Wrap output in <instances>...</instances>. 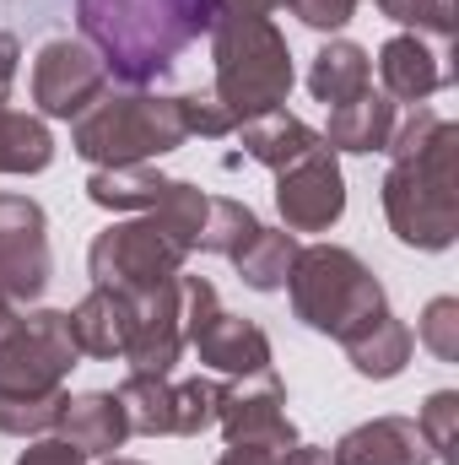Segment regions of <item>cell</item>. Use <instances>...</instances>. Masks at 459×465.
<instances>
[{
    "instance_id": "1",
    "label": "cell",
    "mask_w": 459,
    "mask_h": 465,
    "mask_svg": "<svg viewBox=\"0 0 459 465\" xmlns=\"http://www.w3.org/2000/svg\"><path fill=\"white\" fill-rule=\"evenodd\" d=\"M454 146L459 124L416 104L405 119H395L389 135V173L378 184L389 232L405 249L444 254L459 238V190H454Z\"/></svg>"
},
{
    "instance_id": "2",
    "label": "cell",
    "mask_w": 459,
    "mask_h": 465,
    "mask_svg": "<svg viewBox=\"0 0 459 465\" xmlns=\"http://www.w3.org/2000/svg\"><path fill=\"white\" fill-rule=\"evenodd\" d=\"M217 0H76L82 44L119 87L162 82L200 33H211Z\"/></svg>"
},
{
    "instance_id": "3",
    "label": "cell",
    "mask_w": 459,
    "mask_h": 465,
    "mask_svg": "<svg viewBox=\"0 0 459 465\" xmlns=\"http://www.w3.org/2000/svg\"><path fill=\"white\" fill-rule=\"evenodd\" d=\"M190 141L179 93H146V87H103L98 104L71 119V152L93 168L124 163H157Z\"/></svg>"
},
{
    "instance_id": "4",
    "label": "cell",
    "mask_w": 459,
    "mask_h": 465,
    "mask_svg": "<svg viewBox=\"0 0 459 465\" xmlns=\"http://www.w3.org/2000/svg\"><path fill=\"white\" fill-rule=\"evenodd\" d=\"M211 65H217V93L211 98L232 114V124L281 109L298 87L287 33L270 16L217 11L211 16Z\"/></svg>"
},
{
    "instance_id": "5",
    "label": "cell",
    "mask_w": 459,
    "mask_h": 465,
    "mask_svg": "<svg viewBox=\"0 0 459 465\" xmlns=\"http://www.w3.org/2000/svg\"><path fill=\"white\" fill-rule=\"evenodd\" d=\"M287 298H292V314L330 341L356 336L389 309L384 282L367 271L362 254H351L341 243H303L287 276Z\"/></svg>"
},
{
    "instance_id": "6",
    "label": "cell",
    "mask_w": 459,
    "mask_h": 465,
    "mask_svg": "<svg viewBox=\"0 0 459 465\" xmlns=\"http://www.w3.org/2000/svg\"><path fill=\"white\" fill-rule=\"evenodd\" d=\"M179 309H184V347H195L206 368L228 379H249L270 368V336L254 320L228 314L206 276H179Z\"/></svg>"
},
{
    "instance_id": "7",
    "label": "cell",
    "mask_w": 459,
    "mask_h": 465,
    "mask_svg": "<svg viewBox=\"0 0 459 465\" xmlns=\"http://www.w3.org/2000/svg\"><path fill=\"white\" fill-rule=\"evenodd\" d=\"M184 260L190 249L173 243L168 232L157 228L146 212L130 217V223H114L93 238L87 249V271H93V287H109V292H146V287H162L173 276H184Z\"/></svg>"
},
{
    "instance_id": "8",
    "label": "cell",
    "mask_w": 459,
    "mask_h": 465,
    "mask_svg": "<svg viewBox=\"0 0 459 465\" xmlns=\"http://www.w3.org/2000/svg\"><path fill=\"white\" fill-rule=\"evenodd\" d=\"M76 357L65 309H22L0 341V395H60Z\"/></svg>"
},
{
    "instance_id": "9",
    "label": "cell",
    "mask_w": 459,
    "mask_h": 465,
    "mask_svg": "<svg viewBox=\"0 0 459 465\" xmlns=\"http://www.w3.org/2000/svg\"><path fill=\"white\" fill-rule=\"evenodd\" d=\"M114 395H119V406H124L130 433H141V439H200L206 428H217L222 384L217 379H151V373H130Z\"/></svg>"
},
{
    "instance_id": "10",
    "label": "cell",
    "mask_w": 459,
    "mask_h": 465,
    "mask_svg": "<svg viewBox=\"0 0 459 465\" xmlns=\"http://www.w3.org/2000/svg\"><path fill=\"white\" fill-rule=\"evenodd\" d=\"M217 428H222V439H228L232 450H270V455H287V450L298 444V428H292V417H287V384L276 379V368L222 384Z\"/></svg>"
},
{
    "instance_id": "11",
    "label": "cell",
    "mask_w": 459,
    "mask_h": 465,
    "mask_svg": "<svg viewBox=\"0 0 459 465\" xmlns=\"http://www.w3.org/2000/svg\"><path fill=\"white\" fill-rule=\"evenodd\" d=\"M54 282L49 217L27 195H0V292L11 303H38Z\"/></svg>"
},
{
    "instance_id": "12",
    "label": "cell",
    "mask_w": 459,
    "mask_h": 465,
    "mask_svg": "<svg viewBox=\"0 0 459 465\" xmlns=\"http://www.w3.org/2000/svg\"><path fill=\"white\" fill-rule=\"evenodd\" d=\"M276 212L287 232H330L346 217V173L330 146H314L276 173Z\"/></svg>"
},
{
    "instance_id": "13",
    "label": "cell",
    "mask_w": 459,
    "mask_h": 465,
    "mask_svg": "<svg viewBox=\"0 0 459 465\" xmlns=\"http://www.w3.org/2000/svg\"><path fill=\"white\" fill-rule=\"evenodd\" d=\"M109 87L103 60L82 38H49L33 60V104L38 119H76L87 104H98Z\"/></svg>"
},
{
    "instance_id": "14",
    "label": "cell",
    "mask_w": 459,
    "mask_h": 465,
    "mask_svg": "<svg viewBox=\"0 0 459 465\" xmlns=\"http://www.w3.org/2000/svg\"><path fill=\"white\" fill-rule=\"evenodd\" d=\"M184 357V309H179V276L146 292H130V347L124 362L130 373H151V379H173Z\"/></svg>"
},
{
    "instance_id": "15",
    "label": "cell",
    "mask_w": 459,
    "mask_h": 465,
    "mask_svg": "<svg viewBox=\"0 0 459 465\" xmlns=\"http://www.w3.org/2000/svg\"><path fill=\"white\" fill-rule=\"evenodd\" d=\"M378 82H384V98L389 104H405V109H416V104H427L433 93H444L449 82H454V71H449V54L444 49H433L422 33H395L384 49H378Z\"/></svg>"
},
{
    "instance_id": "16",
    "label": "cell",
    "mask_w": 459,
    "mask_h": 465,
    "mask_svg": "<svg viewBox=\"0 0 459 465\" xmlns=\"http://www.w3.org/2000/svg\"><path fill=\"white\" fill-rule=\"evenodd\" d=\"M54 439H65L71 450H82L87 460H109L114 450H124L130 439V422H124V406H119L114 390H82V395H65L60 406V422H54Z\"/></svg>"
},
{
    "instance_id": "17",
    "label": "cell",
    "mask_w": 459,
    "mask_h": 465,
    "mask_svg": "<svg viewBox=\"0 0 459 465\" xmlns=\"http://www.w3.org/2000/svg\"><path fill=\"white\" fill-rule=\"evenodd\" d=\"M336 465H438L422 428L411 417H373V422H356L341 444L330 450Z\"/></svg>"
},
{
    "instance_id": "18",
    "label": "cell",
    "mask_w": 459,
    "mask_h": 465,
    "mask_svg": "<svg viewBox=\"0 0 459 465\" xmlns=\"http://www.w3.org/2000/svg\"><path fill=\"white\" fill-rule=\"evenodd\" d=\"M232 135L243 141V157H254V163L270 168V173H281V168H292L298 157H308L314 146H325V135H319L308 119L287 114V109H270V114L243 119Z\"/></svg>"
},
{
    "instance_id": "19",
    "label": "cell",
    "mask_w": 459,
    "mask_h": 465,
    "mask_svg": "<svg viewBox=\"0 0 459 465\" xmlns=\"http://www.w3.org/2000/svg\"><path fill=\"white\" fill-rule=\"evenodd\" d=\"M395 119H400V104H389L384 93H362L341 109H330V124L319 130L330 152H351V157H373L389 146L395 135Z\"/></svg>"
},
{
    "instance_id": "20",
    "label": "cell",
    "mask_w": 459,
    "mask_h": 465,
    "mask_svg": "<svg viewBox=\"0 0 459 465\" xmlns=\"http://www.w3.org/2000/svg\"><path fill=\"white\" fill-rule=\"evenodd\" d=\"M71 320V341L82 357H124L130 347V298L109 292V287H93L76 309H65Z\"/></svg>"
},
{
    "instance_id": "21",
    "label": "cell",
    "mask_w": 459,
    "mask_h": 465,
    "mask_svg": "<svg viewBox=\"0 0 459 465\" xmlns=\"http://www.w3.org/2000/svg\"><path fill=\"white\" fill-rule=\"evenodd\" d=\"M308 93L325 109H341L351 98L373 93V54L362 44H351V38H330L308 65Z\"/></svg>"
},
{
    "instance_id": "22",
    "label": "cell",
    "mask_w": 459,
    "mask_h": 465,
    "mask_svg": "<svg viewBox=\"0 0 459 465\" xmlns=\"http://www.w3.org/2000/svg\"><path fill=\"white\" fill-rule=\"evenodd\" d=\"M341 347H346V362H351L362 379H378V384H384V379H400V373H405L416 341H411V325H405L395 309H384L373 325H362L356 336H346Z\"/></svg>"
},
{
    "instance_id": "23",
    "label": "cell",
    "mask_w": 459,
    "mask_h": 465,
    "mask_svg": "<svg viewBox=\"0 0 459 465\" xmlns=\"http://www.w3.org/2000/svg\"><path fill=\"white\" fill-rule=\"evenodd\" d=\"M168 173L157 163H124V168H93L87 179V201L103 212H157V201L168 195Z\"/></svg>"
},
{
    "instance_id": "24",
    "label": "cell",
    "mask_w": 459,
    "mask_h": 465,
    "mask_svg": "<svg viewBox=\"0 0 459 465\" xmlns=\"http://www.w3.org/2000/svg\"><path fill=\"white\" fill-rule=\"evenodd\" d=\"M298 232L287 228H254V238L232 254V265H238V282L243 287H254V292H281L287 287V276H292V260H298Z\"/></svg>"
},
{
    "instance_id": "25",
    "label": "cell",
    "mask_w": 459,
    "mask_h": 465,
    "mask_svg": "<svg viewBox=\"0 0 459 465\" xmlns=\"http://www.w3.org/2000/svg\"><path fill=\"white\" fill-rule=\"evenodd\" d=\"M54 163V135L38 114L0 104V173H44Z\"/></svg>"
},
{
    "instance_id": "26",
    "label": "cell",
    "mask_w": 459,
    "mask_h": 465,
    "mask_svg": "<svg viewBox=\"0 0 459 465\" xmlns=\"http://www.w3.org/2000/svg\"><path fill=\"white\" fill-rule=\"evenodd\" d=\"M259 228V217L243 206V201H232V195H211L206 201V223H200V238H195V249L200 254H238L249 238Z\"/></svg>"
},
{
    "instance_id": "27",
    "label": "cell",
    "mask_w": 459,
    "mask_h": 465,
    "mask_svg": "<svg viewBox=\"0 0 459 465\" xmlns=\"http://www.w3.org/2000/svg\"><path fill=\"white\" fill-rule=\"evenodd\" d=\"M206 201H211L206 190H195L190 179H173L168 195L157 201V212H146V217L168 232L173 243H184V249L195 254V238H200V223H206Z\"/></svg>"
},
{
    "instance_id": "28",
    "label": "cell",
    "mask_w": 459,
    "mask_h": 465,
    "mask_svg": "<svg viewBox=\"0 0 459 465\" xmlns=\"http://www.w3.org/2000/svg\"><path fill=\"white\" fill-rule=\"evenodd\" d=\"M60 406H65V390L60 395H0V433L5 439H44V433H54Z\"/></svg>"
},
{
    "instance_id": "29",
    "label": "cell",
    "mask_w": 459,
    "mask_h": 465,
    "mask_svg": "<svg viewBox=\"0 0 459 465\" xmlns=\"http://www.w3.org/2000/svg\"><path fill=\"white\" fill-rule=\"evenodd\" d=\"M416 428L433 450V460L454 465V428H459V390H433L416 411Z\"/></svg>"
},
{
    "instance_id": "30",
    "label": "cell",
    "mask_w": 459,
    "mask_h": 465,
    "mask_svg": "<svg viewBox=\"0 0 459 465\" xmlns=\"http://www.w3.org/2000/svg\"><path fill=\"white\" fill-rule=\"evenodd\" d=\"M389 22H400L405 33H433V38H454V0H373Z\"/></svg>"
},
{
    "instance_id": "31",
    "label": "cell",
    "mask_w": 459,
    "mask_h": 465,
    "mask_svg": "<svg viewBox=\"0 0 459 465\" xmlns=\"http://www.w3.org/2000/svg\"><path fill=\"white\" fill-rule=\"evenodd\" d=\"M416 341L438 362H459V298H433L416 320Z\"/></svg>"
},
{
    "instance_id": "32",
    "label": "cell",
    "mask_w": 459,
    "mask_h": 465,
    "mask_svg": "<svg viewBox=\"0 0 459 465\" xmlns=\"http://www.w3.org/2000/svg\"><path fill=\"white\" fill-rule=\"evenodd\" d=\"M179 104H184V130H190V135H200V141H222V135L238 130L232 114L211 98V93H179Z\"/></svg>"
},
{
    "instance_id": "33",
    "label": "cell",
    "mask_w": 459,
    "mask_h": 465,
    "mask_svg": "<svg viewBox=\"0 0 459 465\" xmlns=\"http://www.w3.org/2000/svg\"><path fill=\"white\" fill-rule=\"evenodd\" d=\"M303 27H314V33H341L346 22L356 16V5L362 0H281Z\"/></svg>"
},
{
    "instance_id": "34",
    "label": "cell",
    "mask_w": 459,
    "mask_h": 465,
    "mask_svg": "<svg viewBox=\"0 0 459 465\" xmlns=\"http://www.w3.org/2000/svg\"><path fill=\"white\" fill-rule=\"evenodd\" d=\"M16 465H87V455L71 450L65 439H33V444L16 455Z\"/></svg>"
},
{
    "instance_id": "35",
    "label": "cell",
    "mask_w": 459,
    "mask_h": 465,
    "mask_svg": "<svg viewBox=\"0 0 459 465\" xmlns=\"http://www.w3.org/2000/svg\"><path fill=\"white\" fill-rule=\"evenodd\" d=\"M16 60H22V44H16V33L0 27V104H5V93L16 82Z\"/></svg>"
},
{
    "instance_id": "36",
    "label": "cell",
    "mask_w": 459,
    "mask_h": 465,
    "mask_svg": "<svg viewBox=\"0 0 459 465\" xmlns=\"http://www.w3.org/2000/svg\"><path fill=\"white\" fill-rule=\"evenodd\" d=\"M281 465H336V455H330V450H319V444H303V439H298V444L281 455Z\"/></svg>"
},
{
    "instance_id": "37",
    "label": "cell",
    "mask_w": 459,
    "mask_h": 465,
    "mask_svg": "<svg viewBox=\"0 0 459 465\" xmlns=\"http://www.w3.org/2000/svg\"><path fill=\"white\" fill-rule=\"evenodd\" d=\"M217 11H238V16H270V11H281V0H217Z\"/></svg>"
},
{
    "instance_id": "38",
    "label": "cell",
    "mask_w": 459,
    "mask_h": 465,
    "mask_svg": "<svg viewBox=\"0 0 459 465\" xmlns=\"http://www.w3.org/2000/svg\"><path fill=\"white\" fill-rule=\"evenodd\" d=\"M217 465H281V455H270V450H232L228 444V455Z\"/></svg>"
},
{
    "instance_id": "39",
    "label": "cell",
    "mask_w": 459,
    "mask_h": 465,
    "mask_svg": "<svg viewBox=\"0 0 459 465\" xmlns=\"http://www.w3.org/2000/svg\"><path fill=\"white\" fill-rule=\"evenodd\" d=\"M16 314H22V303H11V298L0 292V341L11 336V325H16Z\"/></svg>"
},
{
    "instance_id": "40",
    "label": "cell",
    "mask_w": 459,
    "mask_h": 465,
    "mask_svg": "<svg viewBox=\"0 0 459 465\" xmlns=\"http://www.w3.org/2000/svg\"><path fill=\"white\" fill-rule=\"evenodd\" d=\"M109 465H146V460H130V455H109Z\"/></svg>"
}]
</instances>
